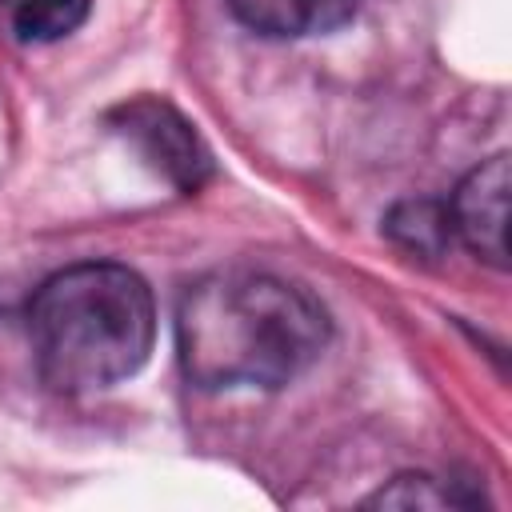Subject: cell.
Masks as SVG:
<instances>
[{
    "instance_id": "cell-1",
    "label": "cell",
    "mask_w": 512,
    "mask_h": 512,
    "mask_svg": "<svg viewBox=\"0 0 512 512\" xmlns=\"http://www.w3.org/2000/svg\"><path fill=\"white\" fill-rule=\"evenodd\" d=\"M328 344L320 300L268 272H212L196 280L176 312L184 376L200 388H280Z\"/></svg>"
},
{
    "instance_id": "cell-2",
    "label": "cell",
    "mask_w": 512,
    "mask_h": 512,
    "mask_svg": "<svg viewBox=\"0 0 512 512\" xmlns=\"http://www.w3.org/2000/svg\"><path fill=\"white\" fill-rule=\"evenodd\" d=\"M152 332L156 308L148 284L112 260L48 276L28 304L36 368L56 392H92L128 380L148 360Z\"/></svg>"
},
{
    "instance_id": "cell-3",
    "label": "cell",
    "mask_w": 512,
    "mask_h": 512,
    "mask_svg": "<svg viewBox=\"0 0 512 512\" xmlns=\"http://www.w3.org/2000/svg\"><path fill=\"white\" fill-rule=\"evenodd\" d=\"M108 120L180 192H196L212 176V156H208L204 140L168 100L136 96V100L120 104Z\"/></svg>"
},
{
    "instance_id": "cell-4",
    "label": "cell",
    "mask_w": 512,
    "mask_h": 512,
    "mask_svg": "<svg viewBox=\"0 0 512 512\" xmlns=\"http://www.w3.org/2000/svg\"><path fill=\"white\" fill-rule=\"evenodd\" d=\"M508 188V156L496 152L460 180L448 204L452 236L492 268H508Z\"/></svg>"
},
{
    "instance_id": "cell-5",
    "label": "cell",
    "mask_w": 512,
    "mask_h": 512,
    "mask_svg": "<svg viewBox=\"0 0 512 512\" xmlns=\"http://www.w3.org/2000/svg\"><path fill=\"white\" fill-rule=\"evenodd\" d=\"M360 0H232V12L260 36H324L356 16Z\"/></svg>"
},
{
    "instance_id": "cell-6",
    "label": "cell",
    "mask_w": 512,
    "mask_h": 512,
    "mask_svg": "<svg viewBox=\"0 0 512 512\" xmlns=\"http://www.w3.org/2000/svg\"><path fill=\"white\" fill-rule=\"evenodd\" d=\"M384 232L412 256L436 260L444 256V248L452 244V220H448V204L440 200H400L392 204V212L384 216Z\"/></svg>"
},
{
    "instance_id": "cell-7",
    "label": "cell",
    "mask_w": 512,
    "mask_h": 512,
    "mask_svg": "<svg viewBox=\"0 0 512 512\" xmlns=\"http://www.w3.org/2000/svg\"><path fill=\"white\" fill-rule=\"evenodd\" d=\"M88 8H92V0H20L16 36L28 44L60 40L88 20Z\"/></svg>"
},
{
    "instance_id": "cell-8",
    "label": "cell",
    "mask_w": 512,
    "mask_h": 512,
    "mask_svg": "<svg viewBox=\"0 0 512 512\" xmlns=\"http://www.w3.org/2000/svg\"><path fill=\"white\" fill-rule=\"evenodd\" d=\"M372 504H392V508H440L452 504L448 488H436L432 476H396L388 488L372 496Z\"/></svg>"
}]
</instances>
